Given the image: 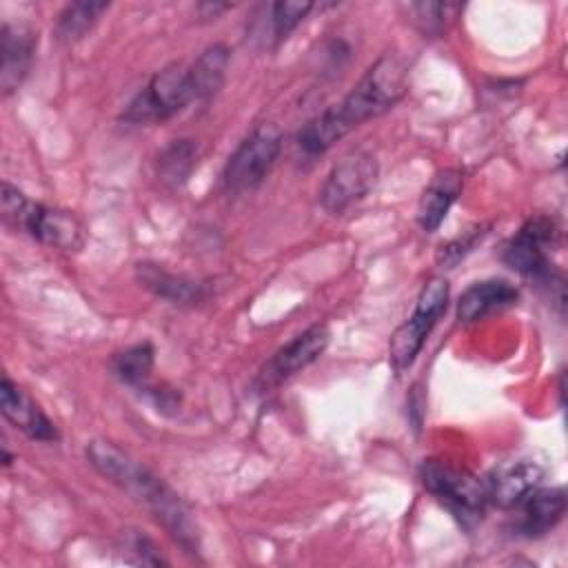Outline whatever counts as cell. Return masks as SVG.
<instances>
[{
	"label": "cell",
	"instance_id": "obj_17",
	"mask_svg": "<svg viewBox=\"0 0 568 568\" xmlns=\"http://www.w3.org/2000/svg\"><path fill=\"white\" fill-rule=\"evenodd\" d=\"M517 295V288L506 280L477 282L462 293L457 302V320L464 324L484 320L486 315L515 304Z\"/></svg>",
	"mask_w": 568,
	"mask_h": 568
},
{
	"label": "cell",
	"instance_id": "obj_2",
	"mask_svg": "<svg viewBox=\"0 0 568 568\" xmlns=\"http://www.w3.org/2000/svg\"><path fill=\"white\" fill-rule=\"evenodd\" d=\"M406 91V69L395 55H382L359 82L331 106L337 122L351 133L362 122L388 111Z\"/></svg>",
	"mask_w": 568,
	"mask_h": 568
},
{
	"label": "cell",
	"instance_id": "obj_6",
	"mask_svg": "<svg viewBox=\"0 0 568 568\" xmlns=\"http://www.w3.org/2000/svg\"><path fill=\"white\" fill-rule=\"evenodd\" d=\"M557 233L559 231L550 217H544V215L530 217L517 231V235L506 244L504 262L513 271L521 273L524 277H530L537 284H544L548 288H555L557 293H564V277L555 271L546 253V246L555 244Z\"/></svg>",
	"mask_w": 568,
	"mask_h": 568
},
{
	"label": "cell",
	"instance_id": "obj_18",
	"mask_svg": "<svg viewBox=\"0 0 568 568\" xmlns=\"http://www.w3.org/2000/svg\"><path fill=\"white\" fill-rule=\"evenodd\" d=\"M229 67V49L224 44L206 47L197 60L189 67V82L193 91V100H209L215 95L224 82Z\"/></svg>",
	"mask_w": 568,
	"mask_h": 568
},
{
	"label": "cell",
	"instance_id": "obj_10",
	"mask_svg": "<svg viewBox=\"0 0 568 568\" xmlns=\"http://www.w3.org/2000/svg\"><path fill=\"white\" fill-rule=\"evenodd\" d=\"M331 333L326 324H313L306 331H302L300 335H295L291 342H286L260 371V386L262 388H271L282 384L284 379H288L291 375L300 373L302 368H306L308 364H313L324 348L328 346Z\"/></svg>",
	"mask_w": 568,
	"mask_h": 568
},
{
	"label": "cell",
	"instance_id": "obj_13",
	"mask_svg": "<svg viewBox=\"0 0 568 568\" xmlns=\"http://www.w3.org/2000/svg\"><path fill=\"white\" fill-rule=\"evenodd\" d=\"M517 519L513 530L521 537H541L552 530L566 513L564 488H537L524 497L517 506Z\"/></svg>",
	"mask_w": 568,
	"mask_h": 568
},
{
	"label": "cell",
	"instance_id": "obj_23",
	"mask_svg": "<svg viewBox=\"0 0 568 568\" xmlns=\"http://www.w3.org/2000/svg\"><path fill=\"white\" fill-rule=\"evenodd\" d=\"M408 9L413 11L415 22L419 24V29L424 33L439 36L442 31H446L448 22L457 16V11H462V4H453V2H415Z\"/></svg>",
	"mask_w": 568,
	"mask_h": 568
},
{
	"label": "cell",
	"instance_id": "obj_3",
	"mask_svg": "<svg viewBox=\"0 0 568 568\" xmlns=\"http://www.w3.org/2000/svg\"><path fill=\"white\" fill-rule=\"evenodd\" d=\"M0 202L2 222L7 226L24 231L47 246L67 251L82 246V224L69 211L31 202L22 191L11 186L9 182H2Z\"/></svg>",
	"mask_w": 568,
	"mask_h": 568
},
{
	"label": "cell",
	"instance_id": "obj_14",
	"mask_svg": "<svg viewBox=\"0 0 568 568\" xmlns=\"http://www.w3.org/2000/svg\"><path fill=\"white\" fill-rule=\"evenodd\" d=\"M36 51V33L22 24L4 22L0 29V87L9 95L16 91L31 69Z\"/></svg>",
	"mask_w": 568,
	"mask_h": 568
},
{
	"label": "cell",
	"instance_id": "obj_15",
	"mask_svg": "<svg viewBox=\"0 0 568 568\" xmlns=\"http://www.w3.org/2000/svg\"><path fill=\"white\" fill-rule=\"evenodd\" d=\"M464 175L459 169H442L424 189L417 204V222L426 233H433L446 217L448 209L462 193Z\"/></svg>",
	"mask_w": 568,
	"mask_h": 568
},
{
	"label": "cell",
	"instance_id": "obj_16",
	"mask_svg": "<svg viewBox=\"0 0 568 568\" xmlns=\"http://www.w3.org/2000/svg\"><path fill=\"white\" fill-rule=\"evenodd\" d=\"M135 275H138V282L151 291L155 297H162L171 304H197L204 300L206 295V288L204 284L191 280V277H184V275H178V273H171L166 268H162L160 264H151V262H140L135 266Z\"/></svg>",
	"mask_w": 568,
	"mask_h": 568
},
{
	"label": "cell",
	"instance_id": "obj_25",
	"mask_svg": "<svg viewBox=\"0 0 568 568\" xmlns=\"http://www.w3.org/2000/svg\"><path fill=\"white\" fill-rule=\"evenodd\" d=\"M231 9V4H217V2H202L197 4V11H200V18L204 20H211V18H217L222 11Z\"/></svg>",
	"mask_w": 568,
	"mask_h": 568
},
{
	"label": "cell",
	"instance_id": "obj_8",
	"mask_svg": "<svg viewBox=\"0 0 568 568\" xmlns=\"http://www.w3.org/2000/svg\"><path fill=\"white\" fill-rule=\"evenodd\" d=\"M282 151V133L275 124H260L226 160L222 184L231 193H244L264 182Z\"/></svg>",
	"mask_w": 568,
	"mask_h": 568
},
{
	"label": "cell",
	"instance_id": "obj_12",
	"mask_svg": "<svg viewBox=\"0 0 568 568\" xmlns=\"http://www.w3.org/2000/svg\"><path fill=\"white\" fill-rule=\"evenodd\" d=\"M0 410L2 415L20 428L27 437L38 442H58L60 433L55 424L42 413L38 402L22 390L16 382H11L7 375L0 384Z\"/></svg>",
	"mask_w": 568,
	"mask_h": 568
},
{
	"label": "cell",
	"instance_id": "obj_11",
	"mask_svg": "<svg viewBox=\"0 0 568 568\" xmlns=\"http://www.w3.org/2000/svg\"><path fill=\"white\" fill-rule=\"evenodd\" d=\"M541 481L544 468L532 459L504 462L484 479L488 504L499 508H515L524 497L537 490Z\"/></svg>",
	"mask_w": 568,
	"mask_h": 568
},
{
	"label": "cell",
	"instance_id": "obj_22",
	"mask_svg": "<svg viewBox=\"0 0 568 568\" xmlns=\"http://www.w3.org/2000/svg\"><path fill=\"white\" fill-rule=\"evenodd\" d=\"M313 9L311 2H273L268 7V27H271V42L280 44L288 38V33L306 18Z\"/></svg>",
	"mask_w": 568,
	"mask_h": 568
},
{
	"label": "cell",
	"instance_id": "obj_9",
	"mask_svg": "<svg viewBox=\"0 0 568 568\" xmlns=\"http://www.w3.org/2000/svg\"><path fill=\"white\" fill-rule=\"evenodd\" d=\"M379 173L377 160L368 151H351L328 171L322 189L320 202L326 213L342 215L355 202H359L375 184Z\"/></svg>",
	"mask_w": 568,
	"mask_h": 568
},
{
	"label": "cell",
	"instance_id": "obj_4",
	"mask_svg": "<svg viewBox=\"0 0 568 568\" xmlns=\"http://www.w3.org/2000/svg\"><path fill=\"white\" fill-rule=\"evenodd\" d=\"M419 479L459 524L470 528L484 517L488 504L486 484L466 468H457L442 459H424L419 466Z\"/></svg>",
	"mask_w": 568,
	"mask_h": 568
},
{
	"label": "cell",
	"instance_id": "obj_20",
	"mask_svg": "<svg viewBox=\"0 0 568 568\" xmlns=\"http://www.w3.org/2000/svg\"><path fill=\"white\" fill-rule=\"evenodd\" d=\"M109 9V2H71L67 4L55 22V36L62 42H75L84 38L100 16Z\"/></svg>",
	"mask_w": 568,
	"mask_h": 568
},
{
	"label": "cell",
	"instance_id": "obj_1",
	"mask_svg": "<svg viewBox=\"0 0 568 568\" xmlns=\"http://www.w3.org/2000/svg\"><path fill=\"white\" fill-rule=\"evenodd\" d=\"M87 459L89 464L109 481L120 486L124 493H129L133 499L144 504L153 517L166 528V532L186 550L197 552V528L191 519V513L186 504L180 499V495L164 484L155 473H151L144 464L135 462L126 453H122L118 446L109 442H91L87 446Z\"/></svg>",
	"mask_w": 568,
	"mask_h": 568
},
{
	"label": "cell",
	"instance_id": "obj_5",
	"mask_svg": "<svg viewBox=\"0 0 568 568\" xmlns=\"http://www.w3.org/2000/svg\"><path fill=\"white\" fill-rule=\"evenodd\" d=\"M189 102H193L189 69L182 64H169L135 93L120 118L126 124H155L169 120Z\"/></svg>",
	"mask_w": 568,
	"mask_h": 568
},
{
	"label": "cell",
	"instance_id": "obj_7",
	"mask_svg": "<svg viewBox=\"0 0 568 568\" xmlns=\"http://www.w3.org/2000/svg\"><path fill=\"white\" fill-rule=\"evenodd\" d=\"M448 293L450 288L444 277H433L424 284L413 315L390 337L388 357L395 371H404L415 362L428 333L448 306Z\"/></svg>",
	"mask_w": 568,
	"mask_h": 568
},
{
	"label": "cell",
	"instance_id": "obj_19",
	"mask_svg": "<svg viewBox=\"0 0 568 568\" xmlns=\"http://www.w3.org/2000/svg\"><path fill=\"white\" fill-rule=\"evenodd\" d=\"M197 164V144L193 140H173L158 155L160 182L169 189H180L189 182Z\"/></svg>",
	"mask_w": 568,
	"mask_h": 568
},
{
	"label": "cell",
	"instance_id": "obj_24",
	"mask_svg": "<svg viewBox=\"0 0 568 568\" xmlns=\"http://www.w3.org/2000/svg\"><path fill=\"white\" fill-rule=\"evenodd\" d=\"M486 233H488L486 226H475V229L466 231L464 235H459L453 242H448L446 246H442V251L437 253V262L444 264L446 268H453L459 260H464L475 248L477 242H481V237Z\"/></svg>",
	"mask_w": 568,
	"mask_h": 568
},
{
	"label": "cell",
	"instance_id": "obj_21",
	"mask_svg": "<svg viewBox=\"0 0 568 568\" xmlns=\"http://www.w3.org/2000/svg\"><path fill=\"white\" fill-rule=\"evenodd\" d=\"M153 362H155L153 344L142 342L115 353L111 357V373L124 384L142 386L153 371Z\"/></svg>",
	"mask_w": 568,
	"mask_h": 568
}]
</instances>
